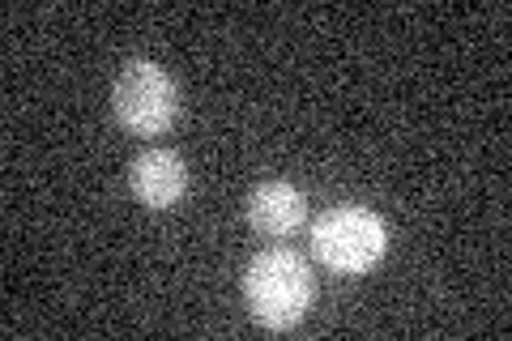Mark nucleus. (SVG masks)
Listing matches in <instances>:
<instances>
[{"mask_svg": "<svg viewBox=\"0 0 512 341\" xmlns=\"http://www.w3.org/2000/svg\"><path fill=\"white\" fill-rule=\"evenodd\" d=\"M244 295L252 316L265 324V329H291L308 316V307L316 299V278L308 261L295 248H265L248 261L244 273Z\"/></svg>", "mask_w": 512, "mask_h": 341, "instance_id": "f257e3e1", "label": "nucleus"}, {"mask_svg": "<svg viewBox=\"0 0 512 341\" xmlns=\"http://www.w3.org/2000/svg\"><path fill=\"white\" fill-rule=\"evenodd\" d=\"M312 252L333 273H367L389 252V226L367 205H333L312 226Z\"/></svg>", "mask_w": 512, "mask_h": 341, "instance_id": "f03ea898", "label": "nucleus"}, {"mask_svg": "<svg viewBox=\"0 0 512 341\" xmlns=\"http://www.w3.org/2000/svg\"><path fill=\"white\" fill-rule=\"evenodd\" d=\"M111 107H116L120 128H128L133 137H158L167 133L175 111H180V90L163 64L128 60L116 77V90H111Z\"/></svg>", "mask_w": 512, "mask_h": 341, "instance_id": "7ed1b4c3", "label": "nucleus"}, {"mask_svg": "<svg viewBox=\"0 0 512 341\" xmlns=\"http://www.w3.org/2000/svg\"><path fill=\"white\" fill-rule=\"evenodd\" d=\"M128 188L133 197L150 209H171L184 201L188 192V167L175 150H141L133 162H128Z\"/></svg>", "mask_w": 512, "mask_h": 341, "instance_id": "20e7f679", "label": "nucleus"}, {"mask_svg": "<svg viewBox=\"0 0 512 341\" xmlns=\"http://www.w3.org/2000/svg\"><path fill=\"white\" fill-rule=\"evenodd\" d=\"M248 222H252L256 235L286 239L308 222V201H303V192L291 188L286 180H265L248 192Z\"/></svg>", "mask_w": 512, "mask_h": 341, "instance_id": "39448f33", "label": "nucleus"}]
</instances>
